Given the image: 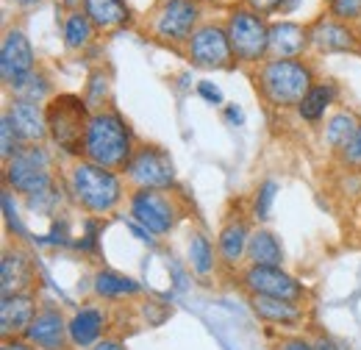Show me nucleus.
<instances>
[{
	"mask_svg": "<svg viewBox=\"0 0 361 350\" xmlns=\"http://www.w3.org/2000/svg\"><path fill=\"white\" fill-rule=\"evenodd\" d=\"M84 156L92 164H100L106 170H126V164L134 156L131 147V131L126 120L114 111H97L92 114L90 131H87V145Z\"/></svg>",
	"mask_w": 361,
	"mask_h": 350,
	"instance_id": "nucleus-1",
	"label": "nucleus"
},
{
	"mask_svg": "<svg viewBox=\"0 0 361 350\" xmlns=\"http://www.w3.org/2000/svg\"><path fill=\"white\" fill-rule=\"evenodd\" d=\"M47 136L59 145V150L78 156L84 153L87 131H90V106L78 95H59L47 103L45 109Z\"/></svg>",
	"mask_w": 361,
	"mask_h": 350,
	"instance_id": "nucleus-2",
	"label": "nucleus"
},
{
	"mask_svg": "<svg viewBox=\"0 0 361 350\" xmlns=\"http://www.w3.org/2000/svg\"><path fill=\"white\" fill-rule=\"evenodd\" d=\"M314 87L312 70L298 59H270L259 70V89L272 106H300Z\"/></svg>",
	"mask_w": 361,
	"mask_h": 350,
	"instance_id": "nucleus-3",
	"label": "nucleus"
},
{
	"mask_svg": "<svg viewBox=\"0 0 361 350\" xmlns=\"http://www.w3.org/2000/svg\"><path fill=\"white\" fill-rule=\"evenodd\" d=\"M70 186H73L75 200L94 215H109L123 198L120 178L111 170H106L100 164H92V162H81V164L73 167Z\"/></svg>",
	"mask_w": 361,
	"mask_h": 350,
	"instance_id": "nucleus-4",
	"label": "nucleus"
},
{
	"mask_svg": "<svg viewBox=\"0 0 361 350\" xmlns=\"http://www.w3.org/2000/svg\"><path fill=\"white\" fill-rule=\"evenodd\" d=\"M228 42L233 59L242 64H256L270 53V25L264 17L247 6L233 8L228 17Z\"/></svg>",
	"mask_w": 361,
	"mask_h": 350,
	"instance_id": "nucleus-5",
	"label": "nucleus"
},
{
	"mask_svg": "<svg viewBox=\"0 0 361 350\" xmlns=\"http://www.w3.org/2000/svg\"><path fill=\"white\" fill-rule=\"evenodd\" d=\"M6 181L8 186H14L17 192L23 195H39L53 186L50 181V162H47V153L42 147L31 145V147H23L11 162H6Z\"/></svg>",
	"mask_w": 361,
	"mask_h": 350,
	"instance_id": "nucleus-6",
	"label": "nucleus"
},
{
	"mask_svg": "<svg viewBox=\"0 0 361 350\" xmlns=\"http://www.w3.org/2000/svg\"><path fill=\"white\" fill-rule=\"evenodd\" d=\"M197 17H200L197 0H161L153 17V31L164 42H186L195 34Z\"/></svg>",
	"mask_w": 361,
	"mask_h": 350,
	"instance_id": "nucleus-7",
	"label": "nucleus"
},
{
	"mask_svg": "<svg viewBox=\"0 0 361 350\" xmlns=\"http://www.w3.org/2000/svg\"><path fill=\"white\" fill-rule=\"evenodd\" d=\"M126 173L139 189H167L176 181V170H173L170 156L159 147L136 150L131 162L126 164Z\"/></svg>",
	"mask_w": 361,
	"mask_h": 350,
	"instance_id": "nucleus-8",
	"label": "nucleus"
},
{
	"mask_svg": "<svg viewBox=\"0 0 361 350\" xmlns=\"http://www.w3.org/2000/svg\"><path fill=\"white\" fill-rule=\"evenodd\" d=\"M131 217L150 234H170L176 225V209L161 189H139L131 198Z\"/></svg>",
	"mask_w": 361,
	"mask_h": 350,
	"instance_id": "nucleus-9",
	"label": "nucleus"
},
{
	"mask_svg": "<svg viewBox=\"0 0 361 350\" xmlns=\"http://www.w3.org/2000/svg\"><path fill=\"white\" fill-rule=\"evenodd\" d=\"M189 59L197 67H228L233 59V50L228 42V31H223L220 25H203L192 34L189 40Z\"/></svg>",
	"mask_w": 361,
	"mask_h": 350,
	"instance_id": "nucleus-10",
	"label": "nucleus"
},
{
	"mask_svg": "<svg viewBox=\"0 0 361 350\" xmlns=\"http://www.w3.org/2000/svg\"><path fill=\"white\" fill-rule=\"evenodd\" d=\"M34 73V47L23 31H8L0 47V76L11 89H17Z\"/></svg>",
	"mask_w": 361,
	"mask_h": 350,
	"instance_id": "nucleus-11",
	"label": "nucleus"
},
{
	"mask_svg": "<svg viewBox=\"0 0 361 350\" xmlns=\"http://www.w3.org/2000/svg\"><path fill=\"white\" fill-rule=\"evenodd\" d=\"M245 286L253 295L292 301V303L303 295V286L292 275H286L281 267H256V264H250V270L245 272Z\"/></svg>",
	"mask_w": 361,
	"mask_h": 350,
	"instance_id": "nucleus-12",
	"label": "nucleus"
},
{
	"mask_svg": "<svg viewBox=\"0 0 361 350\" xmlns=\"http://www.w3.org/2000/svg\"><path fill=\"white\" fill-rule=\"evenodd\" d=\"M309 44L319 53H348V50H356L359 37L348 28V23L334 17H319L309 28Z\"/></svg>",
	"mask_w": 361,
	"mask_h": 350,
	"instance_id": "nucleus-13",
	"label": "nucleus"
},
{
	"mask_svg": "<svg viewBox=\"0 0 361 350\" xmlns=\"http://www.w3.org/2000/svg\"><path fill=\"white\" fill-rule=\"evenodd\" d=\"M64 334H70L64 325V317L56 308H42V311H37L34 322L28 325L25 339L42 350H61L64 348Z\"/></svg>",
	"mask_w": 361,
	"mask_h": 350,
	"instance_id": "nucleus-14",
	"label": "nucleus"
},
{
	"mask_svg": "<svg viewBox=\"0 0 361 350\" xmlns=\"http://www.w3.org/2000/svg\"><path fill=\"white\" fill-rule=\"evenodd\" d=\"M6 114L11 117V126H14V131L20 133L23 142L37 145V142H42V139L47 136L45 111H42L34 100H23V97H17Z\"/></svg>",
	"mask_w": 361,
	"mask_h": 350,
	"instance_id": "nucleus-15",
	"label": "nucleus"
},
{
	"mask_svg": "<svg viewBox=\"0 0 361 350\" xmlns=\"http://www.w3.org/2000/svg\"><path fill=\"white\" fill-rule=\"evenodd\" d=\"M37 317V301L34 295H6L3 303H0V331L3 337L8 339L11 334H25L28 325L34 322Z\"/></svg>",
	"mask_w": 361,
	"mask_h": 350,
	"instance_id": "nucleus-16",
	"label": "nucleus"
},
{
	"mask_svg": "<svg viewBox=\"0 0 361 350\" xmlns=\"http://www.w3.org/2000/svg\"><path fill=\"white\" fill-rule=\"evenodd\" d=\"M0 278H3V298L25 295L34 284V262L23 251H6L0 264Z\"/></svg>",
	"mask_w": 361,
	"mask_h": 350,
	"instance_id": "nucleus-17",
	"label": "nucleus"
},
{
	"mask_svg": "<svg viewBox=\"0 0 361 350\" xmlns=\"http://www.w3.org/2000/svg\"><path fill=\"white\" fill-rule=\"evenodd\" d=\"M309 44V31L298 23L281 20L270 25V50L275 59H298Z\"/></svg>",
	"mask_w": 361,
	"mask_h": 350,
	"instance_id": "nucleus-18",
	"label": "nucleus"
},
{
	"mask_svg": "<svg viewBox=\"0 0 361 350\" xmlns=\"http://www.w3.org/2000/svg\"><path fill=\"white\" fill-rule=\"evenodd\" d=\"M103 328H106V317H103V311L100 308H81L73 320H70V325H67V337H70V342L75 345V348H90L94 345L97 339H100V334H103Z\"/></svg>",
	"mask_w": 361,
	"mask_h": 350,
	"instance_id": "nucleus-19",
	"label": "nucleus"
},
{
	"mask_svg": "<svg viewBox=\"0 0 361 350\" xmlns=\"http://www.w3.org/2000/svg\"><path fill=\"white\" fill-rule=\"evenodd\" d=\"M84 14L100 31L120 28L131 20V11H128L126 0H84Z\"/></svg>",
	"mask_w": 361,
	"mask_h": 350,
	"instance_id": "nucleus-20",
	"label": "nucleus"
},
{
	"mask_svg": "<svg viewBox=\"0 0 361 350\" xmlns=\"http://www.w3.org/2000/svg\"><path fill=\"white\" fill-rule=\"evenodd\" d=\"M247 259L256 267H281V262H283L281 242L272 236L270 231H256L247 242Z\"/></svg>",
	"mask_w": 361,
	"mask_h": 350,
	"instance_id": "nucleus-21",
	"label": "nucleus"
},
{
	"mask_svg": "<svg viewBox=\"0 0 361 350\" xmlns=\"http://www.w3.org/2000/svg\"><path fill=\"white\" fill-rule=\"evenodd\" d=\"M253 311L262 320L281 322V325L300 320V308L295 306L292 301H278V298H264V295H253Z\"/></svg>",
	"mask_w": 361,
	"mask_h": 350,
	"instance_id": "nucleus-22",
	"label": "nucleus"
},
{
	"mask_svg": "<svg viewBox=\"0 0 361 350\" xmlns=\"http://www.w3.org/2000/svg\"><path fill=\"white\" fill-rule=\"evenodd\" d=\"M359 120L350 114V111H339V114H334L331 120H328V126H325V142L334 147V150H342L345 153V147L353 142V136L359 131Z\"/></svg>",
	"mask_w": 361,
	"mask_h": 350,
	"instance_id": "nucleus-23",
	"label": "nucleus"
},
{
	"mask_svg": "<svg viewBox=\"0 0 361 350\" xmlns=\"http://www.w3.org/2000/svg\"><path fill=\"white\" fill-rule=\"evenodd\" d=\"M247 242H250V234H247V225L245 222H228L220 234V253L228 264H236L245 253H247Z\"/></svg>",
	"mask_w": 361,
	"mask_h": 350,
	"instance_id": "nucleus-24",
	"label": "nucleus"
},
{
	"mask_svg": "<svg viewBox=\"0 0 361 350\" xmlns=\"http://www.w3.org/2000/svg\"><path fill=\"white\" fill-rule=\"evenodd\" d=\"M94 292L100 298H126V295H136L139 284L128 275H120L114 270H103L94 275Z\"/></svg>",
	"mask_w": 361,
	"mask_h": 350,
	"instance_id": "nucleus-25",
	"label": "nucleus"
},
{
	"mask_svg": "<svg viewBox=\"0 0 361 350\" xmlns=\"http://www.w3.org/2000/svg\"><path fill=\"white\" fill-rule=\"evenodd\" d=\"M334 97H336V84H314L309 89V95L303 97V103L298 106V111L303 120L317 123L325 114V109L334 103Z\"/></svg>",
	"mask_w": 361,
	"mask_h": 350,
	"instance_id": "nucleus-26",
	"label": "nucleus"
},
{
	"mask_svg": "<svg viewBox=\"0 0 361 350\" xmlns=\"http://www.w3.org/2000/svg\"><path fill=\"white\" fill-rule=\"evenodd\" d=\"M92 20L84 11H70L64 20V42L70 50H78L92 40Z\"/></svg>",
	"mask_w": 361,
	"mask_h": 350,
	"instance_id": "nucleus-27",
	"label": "nucleus"
},
{
	"mask_svg": "<svg viewBox=\"0 0 361 350\" xmlns=\"http://www.w3.org/2000/svg\"><path fill=\"white\" fill-rule=\"evenodd\" d=\"M189 262H192V270L200 272V275L212 272V267H214V251H212V242L203 234L192 236V242H189Z\"/></svg>",
	"mask_w": 361,
	"mask_h": 350,
	"instance_id": "nucleus-28",
	"label": "nucleus"
},
{
	"mask_svg": "<svg viewBox=\"0 0 361 350\" xmlns=\"http://www.w3.org/2000/svg\"><path fill=\"white\" fill-rule=\"evenodd\" d=\"M0 150H3V159L6 162H11L23 150V139H20V133L14 131L8 114H3V120H0Z\"/></svg>",
	"mask_w": 361,
	"mask_h": 350,
	"instance_id": "nucleus-29",
	"label": "nucleus"
},
{
	"mask_svg": "<svg viewBox=\"0 0 361 350\" xmlns=\"http://www.w3.org/2000/svg\"><path fill=\"white\" fill-rule=\"evenodd\" d=\"M275 195H278V183H275V181H264V183L259 186V192H256V206H253V212H256L259 219H270V209H272Z\"/></svg>",
	"mask_w": 361,
	"mask_h": 350,
	"instance_id": "nucleus-30",
	"label": "nucleus"
},
{
	"mask_svg": "<svg viewBox=\"0 0 361 350\" xmlns=\"http://www.w3.org/2000/svg\"><path fill=\"white\" fill-rule=\"evenodd\" d=\"M328 11L334 20L353 23L361 17V0H328Z\"/></svg>",
	"mask_w": 361,
	"mask_h": 350,
	"instance_id": "nucleus-31",
	"label": "nucleus"
},
{
	"mask_svg": "<svg viewBox=\"0 0 361 350\" xmlns=\"http://www.w3.org/2000/svg\"><path fill=\"white\" fill-rule=\"evenodd\" d=\"M3 212H6V222H8V228L11 231H17L20 236H25V228H23V222L17 217V209L11 206V195L8 192H3Z\"/></svg>",
	"mask_w": 361,
	"mask_h": 350,
	"instance_id": "nucleus-32",
	"label": "nucleus"
},
{
	"mask_svg": "<svg viewBox=\"0 0 361 350\" xmlns=\"http://www.w3.org/2000/svg\"><path fill=\"white\" fill-rule=\"evenodd\" d=\"M67 228H70V222H67V219H56L45 239L47 242H53V245H67V239H70V236H67Z\"/></svg>",
	"mask_w": 361,
	"mask_h": 350,
	"instance_id": "nucleus-33",
	"label": "nucleus"
},
{
	"mask_svg": "<svg viewBox=\"0 0 361 350\" xmlns=\"http://www.w3.org/2000/svg\"><path fill=\"white\" fill-rule=\"evenodd\" d=\"M197 95L203 97V100H209V103H223V92H220V87H214L212 81H200L197 84Z\"/></svg>",
	"mask_w": 361,
	"mask_h": 350,
	"instance_id": "nucleus-34",
	"label": "nucleus"
},
{
	"mask_svg": "<svg viewBox=\"0 0 361 350\" xmlns=\"http://www.w3.org/2000/svg\"><path fill=\"white\" fill-rule=\"evenodd\" d=\"M78 248H81V251H94V248H97V222H94V219H87V234L81 236Z\"/></svg>",
	"mask_w": 361,
	"mask_h": 350,
	"instance_id": "nucleus-35",
	"label": "nucleus"
},
{
	"mask_svg": "<svg viewBox=\"0 0 361 350\" xmlns=\"http://www.w3.org/2000/svg\"><path fill=\"white\" fill-rule=\"evenodd\" d=\"M345 162L348 164H361V126L359 131H356V136H353V142L345 147Z\"/></svg>",
	"mask_w": 361,
	"mask_h": 350,
	"instance_id": "nucleus-36",
	"label": "nucleus"
},
{
	"mask_svg": "<svg viewBox=\"0 0 361 350\" xmlns=\"http://www.w3.org/2000/svg\"><path fill=\"white\" fill-rule=\"evenodd\" d=\"M281 3H283V0H245V6L253 8V11H259V14L281 11Z\"/></svg>",
	"mask_w": 361,
	"mask_h": 350,
	"instance_id": "nucleus-37",
	"label": "nucleus"
},
{
	"mask_svg": "<svg viewBox=\"0 0 361 350\" xmlns=\"http://www.w3.org/2000/svg\"><path fill=\"white\" fill-rule=\"evenodd\" d=\"M128 228H131V234H134L139 242H145V245H153L156 239H153V234L147 231V228H142L139 222H128Z\"/></svg>",
	"mask_w": 361,
	"mask_h": 350,
	"instance_id": "nucleus-38",
	"label": "nucleus"
},
{
	"mask_svg": "<svg viewBox=\"0 0 361 350\" xmlns=\"http://www.w3.org/2000/svg\"><path fill=\"white\" fill-rule=\"evenodd\" d=\"M226 117L231 120V123H236V126H242V123H245V114H242V109H239V106H228Z\"/></svg>",
	"mask_w": 361,
	"mask_h": 350,
	"instance_id": "nucleus-39",
	"label": "nucleus"
},
{
	"mask_svg": "<svg viewBox=\"0 0 361 350\" xmlns=\"http://www.w3.org/2000/svg\"><path fill=\"white\" fill-rule=\"evenodd\" d=\"M3 350H34V345L31 342H20V339H6Z\"/></svg>",
	"mask_w": 361,
	"mask_h": 350,
	"instance_id": "nucleus-40",
	"label": "nucleus"
},
{
	"mask_svg": "<svg viewBox=\"0 0 361 350\" xmlns=\"http://www.w3.org/2000/svg\"><path fill=\"white\" fill-rule=\"evenodd\" d=\"M92 350H123L120 342H114V339H103V342H97Z\"/></svg>",
	"mask_w": 361,
	"mask_h": 350,
	"instance_id": "nucleus-41",
	"label": "nucleus"
},
{
	"mask_svg": "<svg viewBox=\"0 0 361 350\" xmlns=\"http://www.w3.org/2000/svg\"><path fill=\"white\" fill-rule=\"evenodd\" d=\"M283 350H314V348H312V345H306L303 339H295V342H286Z\"/></svg>",
	"mask_w": 361,
	"mask_h": 350,
	"instance_id": "nucleus-42",
	"label": "nucleus"
},
{
	"mask_svg": "<svg viewBox=\"0 0 361 350\" xmlns=\"http://www.w3.org/2000/svg\"><path fill=\"white\" fill-rule=\"evenodd\" d=\"M314 350H342V348H339L334 339H319V342L314 345Z\"/></svg>",
	"mask_w": 361,
	"mask_h": 350,
	"instance_id": "nucleus-43",
	"label": "nucleus"
},
{
	"mask_svg": "<svg viewBox=\"0 0 361 350\" xmlns=\"http://www.w3.org/2000/svg\"><path fill=\"white\" fill-rule=\"evenodd\" d=\"M295 6H298V0H283V3H281V11H292Z\"/></svg>",
	"mask_w": 361,
	"mask_h": 350,
	"instance_id": "nucleus-44",
	"label": "nucleus"
},
{
	"mask_svg": "<svg viewBox=\"0 0 361 350\" xmlns=\"http://www.w3.org/2000/svg\"><path fill=\"white\" fill-rule=\"evenodd\" d=\"M14 3H20V6H34V3H42V0H14Z\"/></svg>",
	"mask_w": 361,
	"mask_h": 350,
	"instance_id": "nucleus-45",
	"label": "nucleus"
},
{
	"mask_svg": "<svg viewBox=\"0 0 361 350\" xmlns=\"http://www.w3.org/2000/svg\"><path fill=\"white\" fill-rule=\"evenodd\" d=\"M61 3H64V6H70V8H73V6H78V3H84V0H61Z\"/></svg>",
	"mask_w": 361,
	"mask_h": 350,
	"instance_id": "nucleus-46",
	"label": "nucleus"
},
{
	"mask_svg": "<svg viewBox=\"0 0 361 350\" xmlns=\"http://www.w3.org/2000/svg\"><path fill=\"white\" fill-rule=\"evenodd\" d=\"M197 3H212V0H197Z\"/></svg>",
	"mask_w": 361,
	"mask_h": 350,
	"instance_id": "nucleus-47",
	"label": "nucleus"
}]
</instances>
